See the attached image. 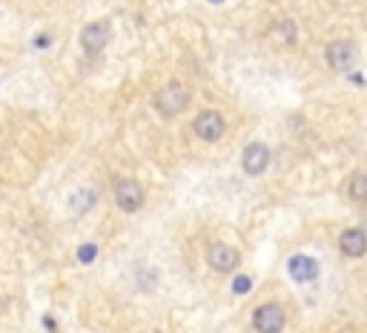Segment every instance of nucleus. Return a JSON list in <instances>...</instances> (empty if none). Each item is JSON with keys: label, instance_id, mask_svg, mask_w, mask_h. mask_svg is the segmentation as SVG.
<instances>
[{"label": "nucleus", "instance_id": "nucleus-1", "mask_svg": "<svg viewBox=\"0 0 367 333\" xmlns=\"http://www.w3.org/2000/svg\"><path fill=\"white\" fill-rule=\"evenodd\" d=\"M153 104H155V109H158L161 115L172 118V115H178V112H184V109H187V104H190V92H187L184 87H178V84H170V87H164L161 92H155Z\"/></svg>", "mask_w": 367, "mask_h": 333}, {"label": "nucleus", "instance_id": "nucleus-2", "mask_svg": "<svg viewBox=\"0 0 367 333\" xmlns=\"http://www.w3.org/2000/svg\"><path fill=\"white\" fill-rule=\"evenodd\" d=\"M192 129H195V136H198L201 141H218V138L224 136L227 124H224V115L218 112V109H204V112L195 115Z\"/></svg>", "mask_w": 367, "mask_h": 333}, {"label": "nucleus", "instance_id": "nucleus-3", "mask_svg": "<svg viewBox=\"0 0 367 333\" xmlns=\"http://www.w3.org/2000/svg\"><path fill=\"white\" fill-rule=\"evenodd\" d=\"M207 258H209V268H212V271H218V273H230V271L239 268L241 253H239L236 247H230V244H212L209 253H207Z\"/></svg>", "mask_w": 367, "mask_h": 333}, {"label": "nucleus", "instance_id": "nucleus-4", "mask_svg": "<svg viewBox=\"0 0 367 333\" xmlns=\"http://www.w3.org/2000/svg\"><path fill=\"white\" fill-rule=\"evenodd\" d=\"M253 327L258 333H281V327H284V310L278 305H261V307H256Z\"/></svg>", "mask_w": 367, "mask_h": 333}, {"label": "nucleus", "instance_id": "nucleus-5", "mask_svg": "<svg viewBox=\"0 0 367 333\" xmlns=\"http://www.w3.org/2000/svg\"><path fill=\"white\" fill-rule=\"evenodd\" d=\"M115 202H118V207H121L124 213L141 210V204H143V190H141V184L132 181V178L118 181V187H115Z\"/></svg>", "mask_w": 367, "mask_h": 333}, {"label": "nucleus", "instance_id": "nucleus-6", "mask_svg": "<svg viewBox=\"0 0 367 333\" xmlns=\"http://www.w3.org/2000/svg\"><path fill=\"white\" fill-rule=\"evenodd\" d=\"M106 40H109V23H106V21H95V23H89V26L81 32V46H84L87 55L104 52Z\"/></svg>", "mask_w": 367, "mask_h": 333}, {"label": "nucleus", "instance_id": "nucleus-7", "mask_svg": "<svg viewBox=\"0 0 367 333\" xmlns=\"http://www.w3.org/2000/svg\"><path fill=\"white\" fill-rule=\"evenodd\" d=\"M267 164H270V150L264 147V144H258V141H253L247 150H244V155H241V167H244V173L247 175H261L264 170H267Z\"/></svg>", "mask_w": 367, "mask_h": 333}, {"label": "nucleus", "instance_id": "nucleus-8", "mask_svg": "<svg viewBox=\"0 0 367 333\" xmlns=\"http://www.w3.org/2000/svg\"><path fill=\"white\" fill-rule=\"evenodd\" d=\"M353 60H356V46H353L350 40H333V43L327 46V63L333 66L336 72L350 70Z\"/></svg>", "mask_w": 367, "mask_h": 333}, {"label": "nucleus", "instance_id": "nucleus-9", "mask_svg": "<svg viewBox=\"0 0 367 333\" xmlns=\"http://www.w3.org/2000/svg\"><path fill=\"white\" fill-rule=\"evenodd\" d=\"M339 247H341V253H344V256H350V258H361V256L367 253V233H364L361 227H350V230H344V233H341Z\"/></svg>", "mask_w": 367, "mask_h": 333}, {"label": "nucleus", "instance_id": "nucleus-10", "mask_svg": "<svg viewBox=\"0 0 367 333\" xmlns=\"http://www.w3.org/2000/svg\"><path fill=\"white\" fill-rule=\"evenodd\" d=\"M287 271H290V276L296 279V282H302V285H307V282H313L316 276H319V268H316V261L310 258V256H305V253H296L290 258V264H287Z\"/></svg>", "mask_w": 367, "mask_h": 333}, {"label": "nucleus", "instance_id": "nucleus-11", "mask_svg": "<svg viewBox=\"0 0 367 333\" xmlns=\"http://www.w3.org/2000/svg\"><path fill=\"white\" fill-rule=\"evenodd\" d=\"M69 204H72V210H75V213H89L92 204H95V192L92 190H78L75 195L69 198Z\"/></svg>", "mask_w": 367, "mask_h": 333}, {"label": "nucleus", "instance_id": "nucleus-12", "mask_svg": "<svg viewBox=\"0 0 367 333\" xmlns=\"http://www.w3.org/2000/svg\"><path fill=\"white\" fill-rule=\"evenodd\" d=\"M350 198L353 202H367V173H356L350 178Z\"/></svg>", "mask_w": 367, "mask_h": 333}, {"label": "nucleus", "instance_id": "nucleus-13", "mask_svg": "<svg viewBox=\"0 0 367 333\" xmlns=\"http://www.w3.org/2000/svg\"><path fill=\"white\" fill-rule=\"evenodd\" d=\"M78 258H81L84 264H89V261L95 258V244H84V247L78 250Z\"/></svg>", "mask_w": 367, "mask_h": 333}, {"label": "nucleus", "instance_id": "nucleus-14", "mask_svg": "<svg viewBox=\"0 0 367 333\" xmlns=\"http://www.w3.org/2000/svg\"><path fill=\"white\" fill-rule=\"evenodd\" d=\"M250 288H253V285H250V276H239L236 285H233L236 293H250Z\"/></svg>", "mask_w": 367, "mask_h": 333}, {"label": "nucleus", "instance_id": "nucleus-15", "mask_svg": "<svg viewBox=\"0 0 367 333\" xmlns=\"http://www.w3.org/2000/svg\"><path fill=\"white\" fill-rule=\"evenodd\" d=\"M209 4H224V0H209Z\"/></svg>", "mask_w": 367, "mask_h": 333}, {"label": "nucleus", "instance_id": "nucleus-16", "mask_svg": "<svg viewBox=\"0 0 367 333\" xmlns=\"http://www.w3.org/2000/svg\"><path fill=\"white\" fill-rule=\"evenodd\" d=\"M364 233H367V222H364Z\"/></svg>", "mask_w": 367, "mask_h": 333}]
</instances>
